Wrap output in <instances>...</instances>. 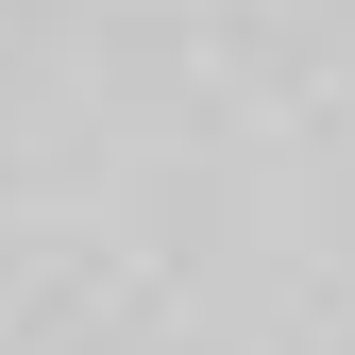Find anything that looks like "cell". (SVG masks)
<instances>
[]
</instances>
